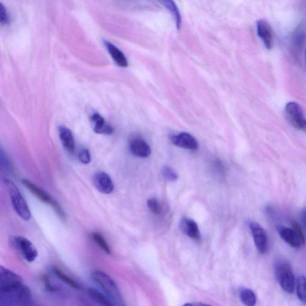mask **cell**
Masks as SVG:
<instances>
[{"mask_svg":"<svg viewBox=\"0 0 306 306\" xmlns=\"http://www.w3.org/2000/svg\"><path fill=\"white\" fill-rule=\"evenodd\" d=\"M12 244L28 263H33L36 260L38 256L37 250L28 239L17 236L13 238Z\"/></svg>","mask_w":306,"mask_h":306,"instance_id":"ba28073f","label":"cell"},{"mask_svg":"<svg viewBox=\"0 0 306 306\" xmlns=\"http://www.w3.org/2000/svg\"><path fill=\"white\" fill-rule=\"evenodd\" d=\"M157 1L170 11L171 15L173 16L175 21H176L178 30H180L182 25V17L176 2H174V0H157Z\"/></svg>","mask_w":306,"mask_h":306,"instance_id":"ac0fdd59","label":"cell"},{"mask_svg":"<svg viewBox=\"0 0 306 306\" xmlns=\"http://www.w3.org/2000/svg\"><path fill=\"white\" fill-rule=\"evenodd\" d=\"M32 302L30 288L21 277L6 268H0V304L4 306H28Z\"/></svg>","mask_w":306,"mask_h":306,"instance_id":"6da1fadb","label":"cell"},{"mask_svg":"<svg viewBox=\"0 0 306 306\" xmlns=\"http://www.w3.org/2000/svg\"><path fill=\"white\" fill-rule=\"evenodd\" d=\"M22 184L23 185L25 186V187L28 188L34 196H36L42 202L46 204H48L52 206V208L54 209L57 215L60 217V219L65 220L66 218L65 212L61 208V206L59 205L56 200H55L53 197L49 195L47 192L42 190L34 184L30 182V181L27 180H23Z\"/></svg>","mask_w":306,"mask_h":306,"instance_id":"8992f818","label":"cell"},{"mask_svg":"<svg viewBox=\"0 0 306 306\" xmlns=\"http://www.w3.org/2000/svg\"><path fill=\"white\" fill-rule=\"evenodd\" d=\"M301 220L303 226H305L306 229V207L303 209L301 212Z\"/></svg>","mask_w":306,"mask_h":306,"instance_id":"f546056e","label":"cell"},{"mask_svg":"<svg viewBox=\"0 0 306 306\" xmlns=\"http://www.w3.org/2000/svg\"><path fill=\"white\" fill-rule=\"evenodd\" d=\"M52 272H54L55 275H56L61 281H63L64 283L69 285V287L73 288L74 289H80V285H78L76 282L74 281L73 279L62 272L59 268L54 267L52 268Z\"/></svg>","mask_w":306,"mask_h":306,"instance_id":"7402d4cb","label":"cell"},{"mask_svg":"<svg viewBox=\"0 0 306 306\" xmlns=\"http://www.w3.org/2000/svg\"><path fill=\"white\" fill-rule=\"evenodd\" d=\"M147 206L148 209L154 214L160 215L162 212V206L159 201L155 198H150L147 200Z\"/></svg>","mask_w":306,"mask_h":306,"instance_id":"d4e9b609","label":"cell"},{"mask_svg":"<svg viewBox=\"0 0 306 306\" xmlns=\"http://www.w3.org/2000/svg\"><path fill=\"white\" fill-rule=\"evenodd\" d=\"M288 121L296 129L306 132V119L301 106L296 102H289L285 108Z\"/></svg>","mask_w":306,"mask_h":306,"instance_id":"52a82bcc","label":"cell"},{"mask_svg":"<svg viewBox=\"0 0 306 306\" xmlns=\"http://www.w3.org/2000/svg\"><path fill=\"white\" fill-rule=\"evenodd\" d=\"M162 173L165 179L169 181V182H176L178 178H179L176 172L171 168L168 167V166H165V167L162 168Z\"/></svg>","mask_w":306,"mask_h":306,"instance_id":"484cf974","label":"cell"},{"mask_svg":"<svg viewBox=\"0 0 306 306\" xmlns=\"http://www.w3.org/2000/svg\"><path fill=\"white\" fill-rule=\"evenodd\" d=\"M249 228L256 249L260 254H265L268 250V238L266 231L260 224L255 222L250 223Z\"/></svg>","mask_w":306,"mask_h":306,"instance_id":"9c48e42d","label":"cell"},{"mask_svg":"<svg viewBox=\"0 0 306 306\" xmlns=\"http://www.w3.org/2000/svg\"><path fill=\"white\" fill-rule=\"evenodd\" d=\"M92 279L100 287L106 295L112 300L114 305L123 306L124 301L120 290L116 282L102 271H95L92 274Z\"/></svg>","mask_w":306,"mask_h":306,"instance_id":"7a4b0ae2","label":"cell"},{"mask_svg":"<svg viewBox=\"0 0 306 306\" xmlns=\"http://www.w3.org/2000/svg\"><path fill=\"white\" fill-rule=\"evenodd\" d=\"M42 279L47 291H50V292H55V291H57L56 288L52 286L49 277L44 275L42 277Z\"/></svg>","mask_w":306,"mask_h":306,"instance_id":"f1b7e54d","label":"cell"},{"mask_svg":"<svg viewBox=\"0 0 306 306\" xmlns=\"http://www.w3.org/2000/svg\"><path fill=\"white\" fill-rule=\"evenodd\" d=\"M129 150L133 155L141 158H146L149 157L151 153L149 145L144 140L140 138H134L131 140Z\"/></svg>","mask_w":306,"mask_h":306,"instance_id":"5bb4252c","label":"cell"},{"mask_svg":"<svg viewBox=\"0 0 306 306\" xmlns=\"http://www.w3.org/2000/svg\"><path fill=\"white\" fill-rule=\"evenodd\" d=\"M291 224L293 228L279 226L278 231L280 237L285 243L294 248H299L306 243L305 235L298 223L293 221Z\"/></svg>","mask_w":306,"mask_h":306,"instance_id":"5b68a950","label":"cell"},{"mask_svg":"<svg viewBox=\"0 0 306 306\" xmlns=\"http://www.w3.org/2000/svg\"><path fill=\"white\" fill-rule=\"evenodd\" d=\"M180 229L184 234L188 236L192 240L197 241L201 240V234L199 227L194 220L184 217L180 221Z\"/></svg>","mask_w":306,"mask_h":306,"instance_id":"4fadbf2b","label":"cell"},{"mask_svg":"<svg viewBox=\"0 0 306 306\" xmlns=\"http://www.w3.org/2000/svg\"><path fill=\"white\" fill-rule=\"evenodd\" d=\"M256 32L266 48L269 50L272 49L274 43L273 34L269 23L263 19L258 20L256 22Z\"/></svg>","mask_w":306,"mask_h":306,"instance_id":"30bf717a","label":"cell"},{"mask_svg":"<svg viewBox=\"0 0 306 306\" xmlns=\"http://www.w3.org/2000/svg\"><path fill=\"white\" fill-rule=\"evenodd\" d=\"M306 40V28L305 26H300L297 28L294 33L293 42L296 48H300L305 42Z\"/></svg>","mask_w":306,"mask_h":306,"instance_id":"603a6c76","label":"cell"},{"mask_svg":"<svg viewBox=\"0 0 306 306\" xmlns=\"http://www.w3.org/2000/svg\"><path fill=\"white\" fill-rule=\"evenodd\" d=\"M9 22V19H8V15L7 12L5 7L3 4H0V22L1 24L5 25Z\"/></svg>","mask_w":306,"mask_h":306,"instance_id":"83f0119b","label":"cell"},{"mask_svg":"<svg viewBox=\"0 0 306 306\" xmlns=\"http://www.w3.org/2000/svg\"><path fill=\"white\" fill-rule=\"evenodd\" d=\"M90 122H91L93 130L96 133L112 135L114 132L113 127L108 124L103 117L98 113L93 114L90 117Z\"/></svg>","mask_w":306,"mask_h":306,"instance_id":"9a60e30c","label":"cell"},{"mask_svg":"<svg viewBox=\"0 0 306 306\" xmlns=\"http://www.w3.org/2000/svg\"><path fill=\"white\" fill-rule=\"evenodd\" d=\"M91 237L93 241H94L105 252H106L107 254L109 255L112 253V250H111L109 245L108 244L106 239L104 238L103 235L97 232H93L92 233Z\"/></svg>","mask_w":306,"mask_h":306,"instance_id":"cb8c5ba5","label":"cell"},{"mask_svg":"<svg viewBox=\"0 0 306 306\" xmlns=\"http://www.w3.org/2000/svg\"><path fill=\"white\" fill-rule=\"evenodd\" d=\"M87 293H88L90 298L99 305L107 306L114 305L113 303L109 298V297L101 293L100 291L94 289V288H89L87 290Z\"/></svg>","mask_w":306,"mask_h":306,"instance_id":"d6986e66","label":"cell"},{"mask_svg":"<svg viewBox=\"0 0 306 306\" xmlns=\"http://www.w3.org/2000/svg\"><path fill=\"white\" fill-rule=\"evenodd\" d=\"M296 290L300 301L306 304V276H300L297 278Z\"/></svg>","mask_w":306,"mask_h":306,"instance_id":"44dd1931","label":"cell"},{"mask_svg":"<svg viewBox=\"0 0 306 306\" xmlns=\"http://www.w3.org/2000/svg\"><path fill=\"white\" fill-rule=\"evenodd\" d=\"M58 130H59L60 138L63 147L68 152L74 153L75 141L71 131L65 126H60Z\"/></svg>","mask_w":306,"mask_h":306,"instance_id":"2e32d148","label":"cell"},{"mask_svg":"<svg viewBox=\"0 0 306 306\" xmlns=\"http://www.w3.org/2000/svg\"><path fill=\"white\" fill-rule=\"evenodd\" d=\"M240 297L241 302L247 306H255L256 302V297L254 293L251 290L243 288L240 291Z\"/></svg>","mask_w":306,"mask_h":306,"instance_id":"ffe728a7","label":"cell"},{"mask_svg":"<svg viewBox=\"0 0 306 306\" xmlns=\"http://www.w3.org/2000/svg\"><path fill=\"white\" fill-rule=\"evenodd\" d=\"M78 157L79 161L83 164H89L91 161V157H90L89 151L86 148H83V149L80 150Z\"/></svg>","mask_w":306,"mask_h":306,"instance_id":"4316f807","label":"cell"},{"mask_svg":"<svg viewBox=\"0 0 306 306\" xmlns=\"http://www.w3.org/2000/svg\"><path fill=\"white\" fill-rule=\"evenodd\" d=\"M93 182L95 187L101 193L106 194L112 193L114 184L111 177L104 172H98L93 176Z\"/></svg>","mask_w":306,"mask_h":306,"instance_id":"7c38bea8","label":"cell"},{"mask_svg":"<svg viewBox=\"0 0 306 306\" xmlns=\"http://www.w3.org/2000/svg\"><path fill=\"white\" fill-rule=\"evenodd\" d=\"M4 184L9 193L11 202L14 211L23 220L29 221L31 218V214L28 204L19 189L10 180L4 179Z\"/></svg>","mask_w":306,"mask_h":306,"instance_id":"3957f363","label":"cell"},{"mask_svg":"<svg viewBox=\"0 0 306 306\" xmlns=\"http://www.w3.org/2000/svg\"><path fill=\"white\" fill-rule=\"evenodd\" d=\"M104 43L115 62L119 66L127 67L128 66V61L123 52L120 49L117 48L116 46L113 45L112 43L108 42V41L104 40Z\"/></svg>","mask_w":306,"mask_h":306,"instance_id":"e0dca14e","label":"cell"},{"mask_svg":"<svg viewBox=\"0 0 306 306\" xmlns=\"http://www.w3.org/2000/svg\"><path fill=\"white\" fill-rule=\"evenodd\" d=\"M171 141L177 147L186 150H196L199 148L197 139L190 133L183 132L171 136Z\"/></svg>","mask_w":306,"mask_h":306,"instance_id":"8fae6325","label":"cell"},{"mask_svg":"<svg viewBox=\"0 0 306 306\" xmlns=\"http://www.w3.org/2000/svg\"><path fill=\"white\" fill-rule=\"evenodd\" d=\"M275 272L277 281L285 292L293 293L296 285L292 268L286 261L279 260L275 264Z\"/></svg>","mask_w":306,"mask_h":306,"instance_id":"277c9868","label":"cell"},{"mask_svg":"<svg viewBox=\"0 0 306 306\" xmlns=\"http://www.w3.org/2000/svg\"></svg>","mask_w":306,"mask_h":306,"instance_id":"4dcf8cb0","label":"cell"}]
</instances>
